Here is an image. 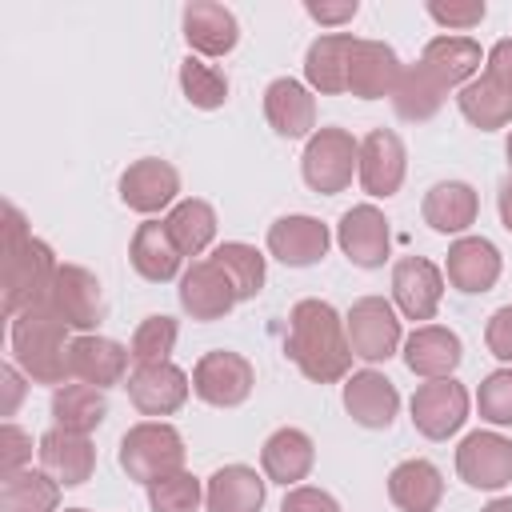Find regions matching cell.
Here are the masks:
<instances>
[{
    "label": "cell",
    "instance_id": "1",
    "mask_svg": "<svg viewBox=\"0 0 512 512\" xmlns=\"http://www.w3.org/2000/svg\"><path fill=\"white\" fill-rule=\"evenodd\" d=\"M288 360L316 384H336L352 368V344L340 312L328 300H296L288 312V336H284Z\"/></svg>",
    "mask_w": 512,
    "mask_h": 512
},
{
    "label": "cell",
    "instance_id": "2",
    "mask_svg": "<svg viewBox=\"0 0 512 512\" xmlns=\"http://www.w3.org/2000/svg\"><path fill=\"white\" fill-rule=\"evenodd\" d=\"M12 360L16 368L36 380V384H68L72 380V368H68V324L56 316V308L48 300L24 308L12 316Z\"/></svg>",
    "mask_w": 512,
    "mask_h": 512
},
{
    "label": "cell",
    "instance_id": "3",
    "mask_svg": "<svg viewBox=\"0 0 512 512\" xmlns=\"http://www.w3.org/2000/svg\"><path fill=\"white\" fill-rule=\"evenodd\" d=\"M56 256L44 240H36L24 228V216L16 204L4 208V312L16 316L40 300H48V288L56 280Z\"/></svg>",
    "mask_w": 512,
    "mask_h": 512
},
{
    "label": "cell",
    "instance_id": "4",
    "mask_svg": "<svg viewBox=\"0 0 512 512\" xmlns=\"http://www.w3.org/2000/svg\"><path fill=\"white\" fill-rule=\"evenodd\" d=\"M120 468L128 480H140L144 488L168 472L184 468V436L164 420H140L120 440Z\"/></svg>",
    "mask_w": 512,
    "mask_h": 512
},
{
    "label": "cell",
    "instance_id": "5",
    "mask_svg": "<svg viewBox=\"0 0 512 512\" xmlns=\"http://www.w3.org/2000/svg\"><path fill=\"white\" fill-rule=\"evenodd\" d=\"M360 168V144L344 128H316L304 144L300 172L304 184L320 196H336L352 184V172Z\"/></svg>",
    "mask_w": 512,
    "mask_h": 512
},
{
    "label": "cell",
    "instance_id": "6",
    "mask_svg": "<svg viewBox=\"0 0 512 512\" xmlns=\"http://www.w3.org/2000/svg\"><path fill=\"white\" fill-rule=\"evenodd\" d=\"M344 328H348L352 352L368 364H380V360L396 356V348H400V320H396V308L384 296H360L348 308Z\"/></svg>",
    "mask_w": 512,
    "mask_h": 512
},
{
    "label": "cell",
    "instance_id": "7",
    "mask_svg": "<svg viewBox=\"0 0 512 512\" xmlns=\"http://www.w3.org/2000/svg\"><path fill=\"white\" fill-rule=\"evenodd\" d=\"M256 372L240 352H204L192 368V392L212 408H236L252 396Z\"/></svg>",
    "mask_w": 512,
    "mask_h": 512
},
{
    "label": "cell",
    "instance_id": "8",
    "mask_svg": "<svg viewBox=\"0 0 512 512\" xmlns=\"http://www.w3.org/2000/svg\"><path fill=\"white\" fill-rule=\"evenodd\" d=\"M468 420V388L452 376L428 380L412 392V424L428 440H448Z\"/></svg>",
    "mask_w": 512,
    "mask_h": 512
},
{
    "label": "cell",
    "instance_id": "9",
    "mask_svg": "<svg viewBox=\"0 0 512 512\" xmlns=\"http://www.w3.org/2000/svg\"><path fill=\"white\" fill-rule=\"evenodd\" d=\"M48 304L56 308V316L76 328L80 336L92 332L100 320H104V292H100V280L80 268V264H60L56 268V280L48 288Z\"/></svg>",
    "mask_w": 512,
    "mask_h": 512
},
{
    "label": "cell",
    "instance_id": "10",
    "mask_svg": "<svg viewBox=\"0 0 512 512\" xmlns=\"http://www.w3.org/2000/svg\"><path fill=\"white\" fill-rule=\"evenodd\" d=\"M456 472L468 488H504L512 480V440L500 432H468L456 448Z\"/></svg>",
    "mask_w": 512,
    "mask_h": 512
},
{
    "label": "cell",
    "instance_id": "11",
    "mask_svg": "<svg viewBox=\"0 0 512 512\" xmlns=\"http://www.w3.org/2000/svg\"><path fill=\"white\" fill-rule=\"evenodd\" d=\"M404 172H408V152H404V140L392 132V128H372L364 140H360V184L368 196H396L400 184H404Z\"/></svg>",
    "mask_w": 512,
    "mask_h": 512
},
{
    "label": "cell",
    "instance_id": "12",
    "mask_svg": "<svg viewBox=\"0 0 512 512\" xmlns=\"http://www.w3.org/2000/svg\"><path fill=\"white\" fill-rule=\"evenodd\" d=\"M336 244L340 252L360 264V268H380L388 260V248H392V232H388V220L376 204H356L340 216L336 224Z\"/></svg>",
    "mask_w": 512,
    "mask_h": 512
},
{
    "label": "cell",
    "instance_id": "13",
    "mask_svg": "<svg viewBox=\"0 0 512 512\" xmlns=\"http://www.w3.org/2000/svg\"><path fill=\"white\" fill-rule=\"evenodd\" d=\"M188 392H192V380L172 360H164V364H140L128 376V400L144 416H172V412H180L184 400H188Z\"/></svg>",
    "mask_w": 512,
    "mask_h": 512
},
{
    "label": "cell",
    "instance_id": "14",
    "mask_svg": "<svg viewBox=\"0 0 512 512\" xmlns=\"http://www.w3.org/2000/svg\"><path fill=\"white\" fill-rule=\"evenodd\" d=\"M500 248L484 236H460L452 248H448V260H444V276L456 292L464 296H480V292H492V284L500 280Z\"/></svg>",
    "mask_w": 512,
    "mask_h": 512
},
{
    "label": "cell",
    "instance_id": "15",
    "mask_svg": "<svg viewBox=\"0 0 512 512\" xmlns=\"http://www.w3.org/2000/svg\"><path fill=\"white\" fill-rule=\"evenodd\" d=\"M176 192H180V172L160 156H144V160L128 164L120 176V200L140 216L168 208L176 200Z\"/></svg>",
    "mask_w": 512,
    "mask_h": 512
},
{
    "label": "cell",
    "instance_id": "16",
    "mask_svg": "<svg viewBox=\"0 0 512 512\" xmlns=\"http://www.w3.org/2000/svg\"><path fill=\"white\" fill-rule=\"evenodd\" d=\"M392 296L408 320H432L444 296V272L424 256H404L392 268Z\"/></svg>",
    "mask_w": 512,
    "mask_h": 512
},
{
    "label": "cell",
    "instance_id": "17",
    "mask_svg": "<svg viewBox=\"0 0 512 512\" xmlns=\"http://www.w3.org/2000/svg\"><path fill=\"white\" fill-rule=\"evenodd\" d=\"M128 360H132V352H128L120 340H108V336H96V332L76 336L72 348H68L72 380L92 384V388H112V384H120L124 372H128Z\"/></svg>",
    "mask_w": 512,
    "mask_h": 512
},
{
    "label": "cell",
    "instance_id": "18",
    "mask_svg": "<svg viewBox=\"0 0 512 512\" xmlns=\"http://www.w3.org/2000/svg\"><path fill=\"white\" fill-rule=\"evenodd\" d=\"M328 244H332L328 224H320L316 216H280L268 228V252L288 268H308L324 260Z\"/></svg>",
    "mask_w": 512,
    "mask_h": 512
},
{
    "label": "cell",
    "instance_id": "19",
    "mask_svg": "<svg viewBox=\"0 0 512 512\" xmlns=\"http://www.w3.org/2000/svg\"><path fill=\"white\" fill-rule=\"evenodd\" d=\"M464 360V344L452 328H440V324H420L412 328V336L404 340V364L424 376V380H444L460 368Z\"/></svg>",
    "mask_w": 512,
    "mask_h": 512
},
{
    "label": "cell",
    "instance_id": "20",
    "mask_svg": "<svg viewBox=\"0 0 512 512\" xmlns=\"http://www.w3.org/2000/svg\"><path fill=\"white\" fill-rule=\"evenodd\" d=\"M344 408L364 428H388L396 420L400 392H396V384L384 372L364 368V372H352L344 380Z\"/></svg>",
    "mask_w": 512,
    "mask_h": 512
},
{
    "label": "cell",
    "instance_id": "21",
    "mask_svg": "<svg viewBox=\"0 0 512 512\" xmlns=\"http://www.w3.org/2000/svg\"><path fill=\"white\" fill-rule=\"evenodd\" d=\"M264 116L276 136L300 140V136H312V128H316V100L300 80L280 76L264 88Z\"/></svg>",
    "mask_w": 512,
    "mask_h": 512
},
{
    "label": "cell",
    "instance_id": "22",
    "mask_svg": "<svg viewBox=\"0 0 512 512\" xmlns=\"http://www.w3.org/2000/svg\"><path fill=\"white\" fill-rule=\"evenodd\" d=\"M180 308L192 320H224L236 308V292L212 260H196L180 276Z\"/></svg>",
    "mask_w": 512,
    "mask_h": 512
},
{
    "label": "cell",
    "instance_id": "23",
    "mask_svg": "<svg viewBox=\"0 0 512 512\" xmlns=\"http://www.w3.org/2000/svg\"><path fill=\"white\" fill-rule=\"evenodd\" d=\"M40 468L60 484V488H76L92 476L96 468V448L88 436L80 432H64V428H52L40 436Z\"/></svg>",
    "mask_w": 512,
    "mask_h": 512
},
{
    "label": "cell",
    "instance_id": "24",
    "mask_svg": "<svg viewBox=\"0 0 512 512\" xmlns=\"http://www.w3.org/2000/svg\"><path fill=\"white\" fill-rule=\"evenodd\" d=\"M400 60L384 40H356L352 60H348V92L360 100H380L392 96L400 80Z\"/></svg>",
    "mask_w": 512,
    "mask_h": 512
},
{
    "label": "cell",
    "instance_id": "25",
    "mask_svg": "<svg viewBox=\"0 0 512 512\" xmlns=\"http://www.w3.org/2000/svg\"><path fill=\"white\" fill-rule=\"evenodd\" d=\"M316 464V444L308 432L300 428H276L264 448H260V468L272 484H284V488H296Z\"/></svg>",
    "mask_w": 512,
    "mask_h": 512
},
{
    "label": "cell",
    "instance_id": "26",
    "mask_svg": "<svg viewBox=\"0 0 512 512\" xmlns=\"http://www.w3.org/2000/svg\"><path fill=\"white\" fill-rule=\"evenodd\" d=\"M356 36L352 32H324L308 44L304 56V80L308 88L324 92V96H340L348 92V60H352Z\"/></svg>",
    "mask_w": 512,
    "mask_h": 512
},
{
    "label": "cell",
    "instance_id": "27",
    "mask_svg": "<svg viewBox=\"0 0 512 512\" xmlns=\"http://www.w3.org/2000/svg\"><path fill=\"white\" fill-rule=\"evenodd\" d=\"M184 40L200 56H228L240 40V24L224 4L196 0L184 8Z\"/></svg>",
    "mask_w": 512,
    "mask_h": 512
},
{
    "label": "cell",
    "instance_id": "28",
    "mask_svg": "<svg viewBox=\"0 0 512 512\" xmlns=\"http://www.w3.org/2000/svg\"><path fill=\"white\" fill-rule=\"evenodd\" d=\"M476 212H480V196L464 180H440L424 196V224L432 232H444V236L468 232L476 224Z\"/></svg>",
    "mask_w": 512,
    "mask_h": 512
},
{
    "label": "cell",
    "instance_id": "29",
    "mask_svg": "<svg viewBox=\"0 0 512 512\" xmlns=\"http://www.w3.org/2000/svg\"><path fill=\"white\" fill-rule=\"evenodd\" d=\"M388 496L400 512H436L444 496V476L432 460H400L388 472Z\"/></svg>",
    "mask_w": 512,
    "mask_h": 512
},
{
    "label": "cell",
    "instance_id": "30",
    "mask_svg": "<svg viewBox=\"0 0 512 512\" xmlns=\"http://www.w3.org/2000/svg\"><path fill=\"white\" fill-rule=\"evenodd\" d=\"M128 260H132V268H136L144 280L164 284V280H172V276L180 272L184 252H180L176 240L168 236V224H164V220H144V224L136 228L132 244H128Z\"/></svg>",
    "mask_w": 512,
    "mask_h": 512
},
{
    "label": "cell",
    "instance_id": "31",
    "mask_svg": "<svg viewBox=\"0 0 512 512\" xmlns=\"http://www.w3.org/2000/svg\"><path fill=\"white\" fill-rule=\"evenodd\" d=\"M204 504H208V512H260L264 508V480L248 464H224L208 476Z\"/></svg>",
    "mask_w": 512,
    "mask_h": 512
},
{
    "label": "cell",
    "instance_id": "32",
    "mask_svg": "<svg viewBox=\"0 0 512 512\" xmlns=\"http://www.w3.org/2000/svg\"><path fill=\"white\" fill-rule=\"evenodd\" d=\"M480 44L468 36H432L420 52V64L444 84V88H464L480 72Z\"/></svg>",
    "mask_w": 512,
    "mask_h": 512
},
{
    "label": "cell",
    "instance_id": "33",
    "mask_svg": "<svg viewBox=\"0 0 512 512\" xmlns=\"http://www.w3.org/2000/svg\"><path fill=\"white\" fill-rule=\"evenodd\" d=\"M104 416H108L104 388H92V384L72 380V384H60V388L52 392V420H56V428H64V432L88 436V432H96V428L104 424Z\"/></svg>",
    "mask_w": 512,
    "mask_h": 512
},
{
    "label": "cell",
    "instance_id": "34",
    "mask_svg": "<svg viewBox=\"0 0 512 512\" xmlns=\"http://www.w3.org/2000/svg\"><path fill=\"white\" fill-rule=\"evenodd\" d=\"M456 104H460L464 120H468L472 128H480V132H496V128H504V124H512V92L500 88L488 72L476 76V80H468V84L460 88Z\"/></svg>",
    "mask_w": 512,
    "mask_h": 512
},
{
    "label": "cell",
    "instance_id": "35",
    "mask_svg": "<svg viewBox=\"0 0 512 512\" xmlns=\"http://www.w3.org/2000/svg\"><path fill=\"white\" fill-rule=\"evenodd\" d=\"M444 84L424 68V64H412V68H404L400 72V80H396V88H392V108H396V116L400 120H432L436 112H440V104H444Z\"/></svg>",
    "mask_w": 512,
    "mask_h": 512
},
{
    "label": "cell",
    "instance_id": "36",
    "mask_svg": "<svg viewBox=\"0 0 512 512\" xmlns=\"http://www.w3.org/2000/svg\"><path fill=\"white\" fill-rule=\"evenodd\" d=\"M60 504V484L40 468H20L0 476V512H56Z\"/></svg>",
    "mask_w": 512,
    "mask_h": 512
},
{
    "label": "cell",
    "instance_id": "37",
    "mask_svg": "<svg viewBox=\"0 0 512 512\" xmlns=\"http://www.w3.org/2000/svg\"><path fill=\"white\" fill-rule=\"evenodd\" d=\"M164 224H168V236L176 240V248L184 256H200L216 236V212L208 200H196V196L176 200L172 212L164 216Z\"/></svg>",
    "mask_w": 512,
    "mask_h": 512
},
{
    "label": "cell",
    "instance_id": "38",
    "mask_svg": "<svg viewBox=\"0 0 512 512\" xmlns=\"http://www.w3.org/2000/svg\"><path fill=\"white\" fill-rule=\"evenodd\" d=\"M212 264L228 276L236 300H252L264 288V256L252 244H244V240H224L212 252Z\"/></svg>",
    "mask_w": 512,
    "mask_h": 512
},
{
    "label": "cell",
    "instance_id": "39",
    "mask_svg": "<svg viewBox=\"0 0 512 512\" xmlns=\"http://www.w3.org/2000/svg\"><path fill=\"white\" fill-rule=\"evenodd\" d=\"M180 88H184L188 104L192 108H204V112L224 108V100H228V76L220 68L196 60V56L180 60Z\"/></svg>",
    "mask_w": 512,
    "mask_h": 512
},
{
    "label": "cell",
    "instance_id": "40",
    "mask_svg": "<svg viewBox=\"0 0 512 512\" xmlns=\"http://www.w3.org/2000/svg\"><path fill=\"white\" fill-rule=\"evenodd\" d=\"M200 500H204V488H200V480L188 468L168 472V476H160V480L148 484L152 512H196Z\"/></svg>",
    "mask_w": 512,
    "mask_h": 512
},
{
    "label": "cell",
    "instance_id": "41",
    "mask_svg": "<svg viewBox=\"0 0 512 512\" xmlns=\"http://www.w3.org/2000/svg\"><path fill=\"white\" fill-rule=\"evenodd\" d=\"M172 348H176V320L172 316H148V320H140V328L132 332V344H128L136 368L140 364H164L172 356Z\"/></svg>",
    "mask_w": 512,
    "mask_h": 512
},
{
    "label": "cell",
    "instance_id": "42",
    "mask_svg": "<svg viewBox=\"0 0 512 512\" xmlns=\"http://www.w3.org/2000/svg\"><path fill=\"white\" fill-rule=\"evenodd\" d=\"M476 408L488 424L508 428L512 424V368H496L476 388Z\"/></svg>",
    "mask_w": 512,
    "mask_h": 512
},
{
    "label": "cell",
    "instance_id": "43",
    "mask_svg": "<svg viewBox=\"0 0 512 512\" xmlns=\"http://www.w3.org/2000/svg\"><path fill=\"white\" fill-rule=\"evenodd\" d=\"M484 12V0H428V16L444 28H476Z\"/></svg>",
    "mask_w": 512,
    "mask_h": 512
},
{
    "label": "cell",
    "instance_id": "44",
    "mask_svg": "<svg viewBox=\"0 0 512 512\" xmlns=\"http://www.w3.org/2000/svg\"><path fill=\"white\" fill-rule=\"evenodd\" d=\"M28 460H32V436L16 424H4L0 428V476L28 468Z\"/></svg>",
    "mask_w": 512,
    "mask_h": 512
},
{
    "label": "cell",
    "instance_id": "45",
    "mask_svg": "<svg viewBox=\"0 0 512 512\" xmlns=\"http://www.w3.org/2000/svg\"><path fill=\"white\" fill-rule=\"evenodd\" d=\"M484 344H488V352H492L496 360L512 364V304H504V308H496V312L488 316Z\"/></svg>",
    "mask_w": 512,
    "mask_h": 512
},
{
    "label": "cell",
    "instance_id": "46",
    "mask_svg": "<svg viewBox=\"0 0 512 512\" xmlns=\"http://www.w3.org/2000/svg\"><path fill=\"white\" fill-rule=\"evenodd\" d=\"M280 512H340V504H336V496H328L324 488L296 484V488H288Z\"/></svg>",
    "mask_w": 512,
    "mask_h": 512
},
{
    "label": "cell",
    "instance_id": "47",
    "mask_svg": "<svg viewBox=\"0 0 512 512\" xmlns=\"http://www.w3.org/2000/svg\"><path fill=\"white\" fill-rule=\"evenodd\" d=\"M484 64H488V76H492L500 88H508V92H512V36L496 40V44L488 48Z\"/></svg>",
    "mask_w": 512,
    "mask_h": 512
},
{
    "label": "cell",
    "instance_id": "48",
    "mask_svg": "<svg viewBox=\"0 0 512 512\" xmlns=\"http://www.w3.org/2000/svg\"><path fill=\"white\" fill-rule=\"evenodd\" d=\"M356 8H360L356 0H340V4L308 0V4H304V12H308L316 24H332V28H336V24H344V20H352V16H356Z\"/></svg>",
    "mask_w": 512,
    "mask_h": 512
},
{
    "label": "cell",
    "instance_id": "49",
    "mask_svg": "<svg viewBox=\"0 0 512 512\" xmlns=\"http://www.w3.org/2000/svg\"><path fill=\"white\" fill-rule=\"evenodd\" d=\"M0 380H4V416H12L16 412V404H20V396H24V376H20V368L16 364H4L0 368Z\"/></svg>",
    "mask_w": 512,
    "mask_h": 512
},
{
    "label": "cell",
    "instance_id": "50",
    "mask_svg": "<svg viewBox=\"0 0 512 512\" xmlns=\"http://www.w3.org/2000/svg\"><path fill=\"white\" fill-rule=\"evenodd\" d=\"M496 208H500V224L512 232V176L500 184V196H496Z\"/></svg>",
    "mask_w": 512,
    "mask_h": 512
},
{
    "label": "cell",
    "instance_id": "51",
    "mask_svg": "<svg viewBox=\"0 0 512 512\" xmlns=\"http://www.w3.org/2000/svg\"><path fill=\"white\" fill-rule=\"evenodd\" d=\"M480 512H512V496H500V500H492V504H484Z\"/></svg>",
    "mask_w": 512,
    "mask_h": 512
},
{
    "label": "cell",
    "instance_id": "52",
    "mask_svg": "<svg viewBox=\"0 0 512 512\" xmlns=\"http://www.w3.org/2000/svg\"><path fill=\"white\" fill-rule=\"evenodd\" d=\"M504 152H508V164H512V136H508V148Z\"/></svg>",
    "mask_w": 512,
    "mask_h": 512
},
{
    "label": "cell",
    "instance_id": "53",
    "mask_svg": "<svg viewBox=\"0 0 512 512\" xmlns=\"http://www.w3.org/2000/svg\"><path fill=\"white\" fill-rule=\"evenodd\" d=\"M64 512H88V508H64Z\"/></svg>",
    "mask_w": 512,
    "mask_h": 512
}]
</instances>
